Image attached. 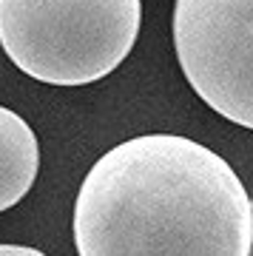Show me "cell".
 Segmentation results:
<instances>
[{
	"label": "cell",
	"instance_id": "1",
	"mask_svg": "<svg viewBox=\"0 0 253 256\" xmlns=\"http://www.w3.org/2000/svg\"><path fill=\"white\" fill-rule=\"evenodd\" d=\"M80 256H250L253 205L228 160L142 134L88 168L74 202Z\"/></svg>",
	"mask_w": 253,
	"mask_h": 256
},
{
	"label": "cell",
	"instance_id": "4",
	"mask_svg": "<svg viewBox=\"0 0 253 256\" xmlns=\"http://www.w3.org/2000/svg\"><path fill=\"white\" fill-rule=\"evenodd\" d=\"M40 146L32 126L0 106V210L14 208L37 180Z\"/></svg>",
	"mask_w": 253,
	"mask_h": 256
},
{
	"label": "cell",
	"instance_id": "2",
	"mask_svg": "<svg viewBox=\"0 0 253 256\" xmlns=\"http://www.w3.org/2000/svg\"><path fill=\"white\" fill-rule=\"evenodd\" d=\"M140 0H0V46L32 80L88 86L136 43Z\"/></svg>",
	"mask_w": 253,
	"mask_h": 256
},
{
	"label": "cell",
	"instance_id": "5",
	"mask_svg": "<svg viewBox=\"0 0 253 256\" xmlns=\"http://www.w3.org/2000/svg\"><path fill=\"white\" fill-rule=\"evenodd\" d=\"M0 256H46V254L26 245H0Z\"/></svg>",
	"mask_w": 253,
	"mask_h": 256
},
{
	"label": "cell",
	"instance_id": "3",
	"mask_svg": "<svg viewBox=\"0 0 253 256\" xmlns=\"http://www.w3.org/2000/svg\"><path fill=\"white\" fill-rule=\"evenodd\" d=\"M174 46L190 88L216 114L250 128V0H176Z\"/></svg>",
	"mask_w": 253,
	"mask_h": 256
}]
</instances>
